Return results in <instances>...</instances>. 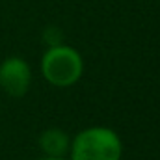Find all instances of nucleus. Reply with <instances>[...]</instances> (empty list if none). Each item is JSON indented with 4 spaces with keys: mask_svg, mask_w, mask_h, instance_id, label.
Masks as SVG:
<instances>
[{
    "mask_svg": "<svg viewBox=\"0 0 160 160\" xmlns=\"http://www.w3.org/2000/svg\"><path fill=\"white\" fill-rule=\"evenodd\" d=\"M39 145L43 149V153L47 157H52V158H63L71 147L69 143V138L67 134L62 130V128H48L41 134L39 138Z\"/></svg>",
    "mask_w": 160,
    "mask_h": 160,
    "instance_id": "obj_4",
    "label": "nucleus"
},
{
    "mask_svg": "<svg viewBox=\"0 0 160 160\" xmlns=\"http://www.w3.org/2000/svg\"><path fill=\"white\" fill-rule=\"evenodd\" d=\"M41 160H65V158H52V157H45V158H41Z\"/></svg>",
    "mask_w": 160,
    "mask_h": 160,
    "instance_id": "obj_5",
    "label": "nucleus"
},
{
    "mask_svg": "<svg viewBox=\"0 0 160 160\" xmlns=\"http://www.w3.org/2000/svg\"><path fill=\"white\" fill-rule=\"evenodd\" d=\"M41 73L48 84L56 88H69L77 84L84 73L82 56L69 45L48 47L41 60Z\"/></svg>",
    "mask_w": 160,
    "mask_h": 160,
    "instance_id": "obj_2",
    "label": "nucleus"
},
{
    "mask_svg": "<svg viewBox=\"0 0 160 160\" xmlns=\"http://www.w3.org/2000/svg\"><path fill=\"white\" fill-rule=\"evenodd\" d=\"M71 160H121L119 136L108 127H89L78 132L69 147Z\"/></svg>",
    "mask_w": 160,
    "mask_h": 160,
    "instance_id": "obj_1",
    "label": "nucleus"
},
{
    "mask_svg": "<svg viewBox=\"0 0 160 160\" xmlns=\"http://www.w3.org/2000/svg\"><path fill=\"white\" fill-rule=\"evenodd\" d=\"M32 84V71L30 65L22 58H8L0 63V88L13 95L22 97Z\"/></svg>",
    "mask_w": 160,
    "mask_h": 160,
    "instance_id": "obj_3",
    "label": "nucleus"
}]
</instances>
